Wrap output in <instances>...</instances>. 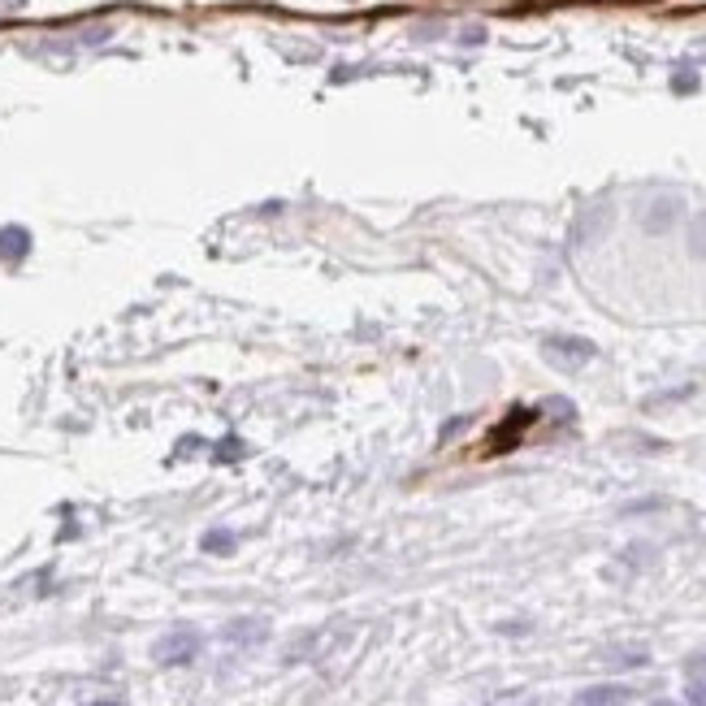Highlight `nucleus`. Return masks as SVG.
<instances>
[{"mask_svg": "<svg viewBox=\"0 0 706 706\" xmlns=\"http://www.w3.org/2000/svg\"><path fill=\"white\" fill-rule=\"evenodd\" d=\"M156 663H191L195 655H200V637H195L191 629H178V633H165L161 642H156Z\"/></svg>", "mask_w": 706, "mask_h": 706, "instance_id": "1", "label": "nucleus"}, {"mask_svg": "<svg viewBox=\"0 0 706 706\" xmlns=\"http://www.w3.org/2000/svg\"><path fill=\"white\" fill-rule=\"evenodd\" d=\"M546 356H551L555 364H564V369H581L585 360H594V343H585V338H564V334H555V338H546Z\"/></svg>", "mask_w": 706, "mask_h": 706, "instance_id": "2", "label": "nucleus"}, {"mask_svg": "<svg viewBox=\"0 0 706 706\" xmlns=\"http://www.w3.org/2000/svg\"><path fill=\"white\" fill-rule=\"evenodd\" d=\"M624 698H629V689H620V685H594L572 698V706H620Z\"/></svg>", "mask_w": 706, "mask_h": 706, "instance_id": "3", "label": "nucleus"}, {"mask_svg": "<svg viewBox=\"0 0 706 706\" xmlns=\"http://www.w3.org/2000/svg\"><path fill=\"white\" fill-rule=\"evenodd\" d=\"M204 551H213V555H221V551H234V538H230L226 529H213V533H208V538H204Z\"/></svg>", "mask_w": 706, "mask_h": 706, "instance_id": "4", "label": "nucleus"}, {"mask_svg": "<svg viewBox=\"0 0 706 706\" xmlns=\"http://www.w3.org/2000/svg\"><path fill=\"white\" fill-rule=\"evenodd\" d=\"M689 702H694V706H706V685H694V689H689Z\"/></svg>", "mask_w": 706, "mask_h": 706, "instance_id": "5", "label": "nucleus"}, {"mask_svg": "<svg viewBox=\"0 0 706 706\" xmlns=\"http://www.w3.org/2000/svg\"><path fill=\"white\" fill-rule=\"evenodd\" d=\"M655 706H676V702H655Z\"/></svg>", "mask_w": 706, "mask_h": 706, "instance_id": "6", "label": "nucleus"}]
</instances>
